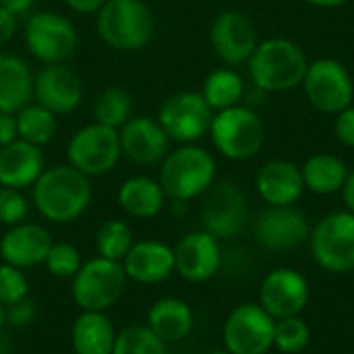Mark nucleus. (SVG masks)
<instances>
[{
    "label": "nucleus",
    "mask_w": 354,
    "mask_h": 354,
    "mask_svg": "<svg viewBox=\"0 0 354 354\" xmlns=\"http://www.w3.org/2000/svg\"><path fill=\"white\" fill-rule=\"evenodd\" d=\"M249 218L247 197L241 187L230 180L214 183L212 189L205 193L203 207H201V224L203 230L214 234L216 239H232L236 236Z\"/></svg>",
    "instance_id": "14"
},
{
    "label": "nucleus",
    "mask_w": 354,
    "mask_h": 354,
    "mask_svg": "<svg viewBox=\"0 0 354 354\" xmlns=\"http://www.w3.org/2000/svg\"><path fill=\"white\" fill-rule=\"evenodd\" d=\"M133 243H135L133 230L124 220H116V218L106 220L95 232V251L100 257L110 261L122 263Z\"/></svg>",
    "instance_id": "32"
},
{
    "label": "nucleus",
    "mask_w": 354,
    "mask_h": 354,
    "mask_svg": "<svg viewBox=\"0 0 354 354\" xmlns=\"http://www.w3.org/2000/svg\"><path fill=\"white\" fill-rule=\"evenodd\" d=\"M120 156H122V147H120L118 129L100 122L81 127L66 145L68 164L81 174H85L87 178L104 176L110 170H114Z\"/></svg>",
    "instance_id": "9"
},
{
    "label": "nucleus",
    "mask_w": 354,
    "mask_h": 354,
    "mask_svg": "<svg viewBox=\"0 0 354 354\" xmlns=\"http://www.w3.org/2000/svg\"><path fill=\"white\" fill-rule=\"evenodd\" d=\"M116 201L124 214L137 220H149L164 212L166 207V193L160 180L151 176H131L127 178L116 193Z\"/></svg>",
    "instance_id": "26"
},
{
    "label": "nucleus",
    "mask_w": 354,
    "mask_h": 354,
    "mask_svg": "<svg viewBox=\"0 0 354 354\" xmlns=\"http://www.w3.org/2000/svg\"><path fill=\"white\" fill-rule=\"evenodd\" d=\"M311 299V284L297 268L270 270L259 286V305L278 322L301 315Z\"/></svg>",
    "instance_id": "13"
},
{
    "label": "nucleus",
    "mask_w": 354,
    "mask_h": 354,
    "mask_svg": "<svg viewBox=\"0 0 354 354\" xmlns=\"http://www.w3.org/2000/svg\"><path fill=\"white\" fill-rule=\"evenodd\" d=\"M207 354H230V353H226V351L222 348V351H212V353H207Z\"/></svg>",
    "instance_id": "47"
},
{
    "label": "nucleus",
    "mask_w": 354,
    "mask_h": 354,
    "mask_svg": "<svg viewBox=\"0 0 354 354\" xmlns=\"http://www.w3.org/2000/svg\"><path fill=\"white\" fill-rule=\"evenodd\" d=\"M29 203L25 195L19 189L0 187V224L2 226H15L27 220Z\"/></svg>",
    "instance_id": "37"
},
{
    "label": "nucleus",
    "mask_w": 354,
    "mask_h": 354,
    "mask_svg": "<svg viewBox=\"0 0 354 354\" xmlns=\"http://www.w3.org/2000/svg\"><path fill=\"white\" fill-rule=\"evenodd\" d=\"M305 2L311 6H317V8H338V6L346 4L348 0H305Z\"/></svg>",
    "instance_id": "45"
},
{
    "label": "nucleus",
    "mask_w": 354,
    "mask_h": 354,
    "mask_svg": "<svg viewBox=\"0 0 354 354\" xmlns=\"http://www.w3.org/2000/svg\"><path fill=\"white\" fill-rule=\"evenodd\" d=\"M23 39L29 54L41 64H62L79 46L75 25L64 15L54 10L29 15L23 29Z\"/></svg>",
    "instance_id": "8"
},
{
    "label": "nucleus",
    "mask_w": 354,
    "mask_h": 354,
    "mask_svg": "<svg viewBox=\"0 0 354 354\" xmlns=\"http://www.w3.org/2000/svg\"><path fill=\"white\" fill-rule=\"evenodd\" d=\"M122 270L129 282L141 286H156L170 280L174 272V247L158 239L135 241L127 257L122 259Z\"/></svg>",
    "instance_id": "19"
},
{
    "label": "nucleus",
    "mask_w": 354,
    "mask_h": 354,
    "mask_svg": "<svg viewBox=\"0 0 354 354\" xmlns=\"http://www.w3.org/2000/svg\"><path fill=\"white\" fill-rule=\"evenodd\" d=\"M35 4V0H0V6L6 8L10 15H15L17 19L21 15H27L31 10V6Z\"/></svg>",
    "instance_id": "43"
},
{
    "label": "nucleus",
    "mask_w": 354,
    "mask_h": 354,
    "mask_svg": "<svg viewBox=\"0 0 354 354\" xmlns=\"http://www.w3.org/2000/svg\"><path fill=\"white\" fill-rule=\"evenodd\" d=\"M348 168L342 158L334 153H315L307 158V162L301 166L305 191L313 195H336L342 191L346 178H348Z\"/></svg>",
    "instance_id": "28"
},
{
    "label": "nucleus",
    "mask_w": 354,
    "mask_h": 354,
    "mask_svg": "<svg viewBox=\"0 0 354 354\" xmlns=\"http://www.w3.org/2000/svg\"><path fill=\"white\" fill-rule=\"evenodd\" d=\"M83 255L81 251L66 243V241H54L48 255H46V261H44V268L48 270V274L52 278H58V280H73L75 274L81 270L83 266Z\"/></svg>",
    "instance_id": "35"
},
{
    "label": "nucleus",
    "mask_w": 354,
    "mask_h": 354,
    "mask_svg": "<svg viewBox=\"0 0 354 354\" xmlns=\"http://www.w3.org/2000/svg\"><path fill=\"white\" fill-rule=\"evenodd\" d=\"M127 284L129 280L122 263L95 255L85 259L71 280V299L81 311L108 313L122 299Z\"/></svg>",
    "instance_id": "5"
},
{
    "label": "nucleus",
    "mask_w": 354,
    "mask_h": 354,
    "mask_svg": "<svg viewBox=\"0 0 354 354\" xmlns=\"http://www.w3.org/2000/svg\"><path fill=\"white\" fill-rule=\"evenodd\" d=\"M133 108H135V100L127 89L106 87L95 95L91 112L95 122L112 129H120L133 118Z\"/></svg>",
    "instance_id": "31"
},
{
    "label": "nucleus",
    "mask_w": 354,
    "mask_h": 354,
    "mask_svg": "<svg viewBox=\"0 0 354 354\" xmlns=\"http://www.w3.org/2000/svg\"><path fill=\"white\" fill-rule=\"evenodd\" d=\"M255 191L268 207L297 205L305 195L301 166L290 160H270L255 174Z\"/></svg>",
    "instance_id": "22"
},
{
    "label": "nucleus",
    "mask_w": 354,
    "mask_h": 354,
    "mask_svg": "<svg viewBox=\"0 0 354 354\" xmlns=\"http://www.w3.org/2000/svg\"><path fill=\"white\" fill-rule=\"evenodd\" d=\"M95 15L97 35L118 52L143 50L153 37L156 19L143 0H108Z\"/></svg>",
    "instance_id": "4"
},
{
    "label": "nucleus",
    "mask_w": 354,
    "mask_h": 354,
    "mask_svg": "<svg viewBox=\"0 0 354 354\" xmlns=\"http://www.w3.org/2000/svg\"><path fill=\"white\" fill-rule=\"evenodd\" d=\"M122 156L139 166H156L170 151V139L158 120L149 116H133L118 129Z\"/></svg>",
    "instance_id": "21"
},
{
    "label": "nucleus",
    "mask_w": 354,
    "mask_h": 354,
    "mask_svg": "<svg viewBox=\"0 0 354 354\" xmlns=\"http://www.w3.org/2000/svg\"><path fill=\"white\" fill-rule=\"evenodd\" d=\"M303 91L307 102L322 114H338L353 106L354 81L344 62L336 58H317L309 62Z\"/></svg>",
    "instance_id": "10"
},
{
    "label": "nucleus",
    "mask_w": 354,
    "mask_h": 354,
    "mask_svg": "<svg viewBox=\"0 0 354 354\" xmlns=\"http://www.w3.org/2000/svg\"><path fill=\"white\" fill-rule=\"evenodd\" d=\"M4 326H6V311H4V307L0 305V334H2V330H4Z\"/></svg>",
    "instance_id": "46"
},
{
    "label": "nucleus",
    "mask_w": 354,
    "mask_h": 354,
    "mask_svg": "<svg viewBox=\"0 0 354 354\" xmlns=\"http://www.w3.org/2000/svg\"><path fill=\"white\" fill-rule=\"evenodd\" d=\"M116 326L104 311H81L71 326V346L75 354H112Z\"/></svg>",
    "instance_id": "25"
},
{
    "label": "nucleus",
    "mask_w": 354,
    "mask_h": 354,
    "mask_svg": "<svg viewBox=\"0 0 354 354\" xmlns=\"http://www.w3.org/2000/svg\"><path fill=\"white\" fill-rule=\"evenodd\" d=\"M274 328L276 319L259 303H241L224 319V351L230 354H268L274 348Z\"/></svg>",
    "instance_id": "11"
},
{
    "label": "nucleus",
    "mask_w": 354,
    "mask_h": 354,
    "mask_svg": "<svg viewBox=\"0 0 354 354\" xmlns=\"http://www.w3.org/2000/svg\"><path fill=\"white\" fill-rule=\"evenodd\" d=\"M209 44L214 54L228 66H239L249 62L255 52L259 37L255 23L241 10H222L209 29Z\"/></svg>",
    "instance_id": "15"
},
{
    "label": "nucleus",
    "mask_w": 354,
    "mask_h": 354,
    "mask_svg": "<svg viewBox=\"0 0 354 354\" xmlns=\"http://www.w3.org/2000/svg\"><path fill=\"white\" fill-rule=\"evenodd\" d=\"M33 97L39 106L50 112L71 114L79 108L83 100V83L79 75L62 64H44V68L33 77Z\"/></svg>",
    "instance_id": "18"
},
{
    "label": "nucleus",
    "mask_w": 354,
    "mask_h": 354,
    "mask_svg": "<svg viewBox=\"0 0 354 354\" xmlns=\"http://www.w3.org/2000/svg\"><path fill=\"white\" fill-rule=\"evenodd\" d=\"M255 241L272 251L286 253L303 247L309 241L311 224L307 216L295 205L288 207H266L255 222Z\"/></svg>",
    "instance_id": "17"
},
{
    "label": "nucleus",
    "mask_w": 354,
    "mask_h": 354,
    "mask_svg": "<svg viewBox=\"0 0 354 354\" xmlns=\"http://www.w3.org/2000/svg\"><path fill=\"white\" fill-rule=\"evenodd\" d=\"M29 297V278L25 270L0 261V305L6 309Z\"/></svg>",
    "instance_id": "36"
},
{
    "label": "nucleus",
    "mask_w": 354,
    "mask_h": 354,
    "mask_svg": "<svg viewBox=\"0 0 354 354\" xmlns=\"http://www.w3.org/2000/svg\"><path fill=\"white\" fill-rule=\"evenodd\" d=\"M19 139L17 135V116L8 112H0V147Z\"/></svg>",
    "instance_id": "40"
},
{
    "label": "nucleus",
    "mask_w": 354,
    "mask_h": 354,
    "mask_svg": "<svg viewBox=\"0 0 354 354\" xmlns=\"http://www.w3.org/2000/svg\"><path fill=\"white\" fill-rule=\"evenodd\" d=\"M52 243L54 239L48 228L25 220L21 224L8 226L0 236V261L27 272L31 268L44 266Z\"/></svg>",
    "instance_id": "20"
},
{
    "label": "nucleus",
    "mask_w": 354,
    "mask_h": 354,
    "mask_svg": "<svg viewBox=\"0 0 354 354\" xmlns=\"http://www.w3.org/2000/svg\"><path fill=\"white\" fill-rule=\"evenodd\" d=\"M15 116H17V135H19V139L27 141V143H33L37 147H44L56 137V131H58L56 114L50 112L48 108L39 106L37 102L27 104Z\"/></svg>",
    "instance_id": "30"
},
{
    "label": "nucleus",
    "mask_w": 354,
    "mask_h": 354,
    "mask_svg": "<svg viewBox=\"0 0 354 354\" xmlns=\"http://www.w3.org/2000/svg\"><path fill=\"white\" fill-rule=\"evenodd\" d=\"M334 135L344 147H354V106H348L336 114Z\"/></svg>",
    "instance_id": "39"
},
{
    "label": "nucleus",
    "mask_w": 354,
    "mask_h": 354,
    "mask_svg": "<svg viewBox=\"0 0 354 354\" xmlns=\"http://www.w3.org/2000/svg\"><path fill=\"white\" fill-rule=\"evenodd\" d=\"M216 160L214 156L195 145H178L168 151L160 164L158 180L170 201H193L203 197L216 183Z\"/></svg>",
    "instance_id": "3"
},
{
    "label": "nucleus",
    "mask_w": 354,
    "mask_h": 354,
    "mask_svg": "<svg viewBox=\"0 0 354 354\" xmlns=\"http://www.w3.org/2000/svg\"><path fill=\"white\" fill-rule=\"evenodd\" d=\"M309 249L313 261L330 274L354 272V214L332 212L311 226Z\"/></svg>",
    "instance_id": "7"
},
{
    "label": "nucleus",
    "mask_w": 354,
    "mask_h": 354,
    "mask_svg": "<svg viewBox=\"0 0 354 354\" xmlns=\"http://www.w3.org/2000/svg\"><path fill=\"white\" fill-rule=\"evenodd\" d=\"M224 263L220 239L207 230L187 232L174 245V272L189 284L212 280Z\"/></svg>",
    "instance_id": "16"
},
{
    "label": "nucleus",
    "mask_w": 354,
    "mask_h": 354,
    "mask_svg": "<svg viewBox=\"0 0 354 354\" xmlns=\"http://www.w3.org/2000/svg\"><path fill=\"white\" fill-rule=\"evenodd\" d=\"M145 326L166 344H174L191 336L195 328V313L187 301L178 297H162L147 309Z\"/></svg>",
    "instance_id": "24"
},
{
    "label": "nucleus",
    "mask_w": 354,
    "mask_h": 354,
    "mask_svg": "<svg viewBox=\"0 0 354 354\" xmlns=\"http://www.w3.org/2000/svg\"><path fill=\"white\" fill-rule=\"evenodd\" d=\"M66 354H75V353H66Z\"/></svg>",
    "instance_id": "48"
},
{
    "label": "nucleus",
    "mask_w": 354,
    "mask_h": 354,
    "mask_svg": "<svg viewBox=\"0 0 354 354\" xmlns=\"http://www.w3.org/2000/svg\"><path fill=\"white\" fill-rule=\"evenodd\" d=\"M311 342V328L301 317H286L278 319L274 328V348L282 354H299L303 353Z\"/></svg>",
    "instance_id": "34"
},
{
    "label": "nucleus",
    "mask_w": 354,
    "mask_h": 354,
    "mask_svg": "<svg viewBox=\"0 0 354 354\" xmlns=\"http://www.w3.org/2000/svg\"><path fill=\"white\" fill-rule=\"evenodd\" d=\"M33 100V73L17 56L0 52V112L17 114Z\"/></svg>",
    "instance_id": "27"
},
{
    "label": "nucleus",
    "mask_w": 354,
    "mask_h": 354,
    "mask_svg": "<svg viewBox=\"0 0 354 354\" xmlns=\"http://www.w3.org/2000/svg\"><path fill=\"white\" fill-rule=\"evenodd\" d=\"M214 114L201 91H178L162 102L156 120L170 141L189 145L209 133Z\"/></svg>",
    "instance_id": "12"
},
{
    "label": "nucleus",
    "mask_w": 354,
    "mask_h": 354,
    "mask_svg": "<svg viewBox=\"0 0 354 354\" xmlns=\"http://www.w3.org/2000/svg\"><path fill=\"white\" fill-rule=\"evenodd\" d=\"M251 83L263 93H282L303 85L309 60L305 50L288 37H268L257 44L249 62Z\"/></svg>",
    "instance_id": "2"
},
{
    "label": "nucleus",
    "mask_w": 354,
    "mask_h": 354,
    "mask_svg": "<svg viewBox=\"0 0 354 354\" xmlns=\"http://www.w3.org/2000/svg\"><path fill=\"white\" fill-rule=\"evenodd\" d=\"M33 189V207L50 224H71L91 205V183L71 164H56L41 172Z\"/></svg>",
    "instance_id": "1"
},
{
    "label": "nucleus",
    "mask_w": 354,
    "mask_h": 354,
    "mask_svg": "<svg viewBox=\"0 0 354 354\" xmlns=\"http://www.w3.org/2000/svg\"><path fill=\"white\" fill-rule=\"evenodd\" d=\"M108 0H64V4L75 10V12H81V15H93L97 12Z\"/></svg>",
    "instance_id": "42"
},
{
    "label": "nucleus",
    "mask_w": 354,
    "mask_h": 354,
    "mask_svg": "<svg viewBox=\"0 0 354 354\" xmlns=\"http://www.w3.org/2000/svg\"><path fill=\"white\" fill-rule=\"evenodd\" d=\"M15 33H17V17L0 6V48L8 44Z\"/></svg>",
    "instance_id": "41"
},
{
    "label": "nucleus",
    "mask_w": 354,
    "mask_h": 354,
    "mask_svg": "<svg viewBox=\"0 0 354 354\" xmlns=\"http://www.w3.org/2000/svg\"><path fill=\"white\" fill-rule=\"evenodd\" d=\"M201 95L214 112H220L241 104L245 95V83L234 68H216L205 77Z\"/></svg>",
    "instance_id": "29"
},
{
    "label": "nucleus",
    "mask_w": 354,
    "mask_h": 354,
    "mask_svg": "<svg viewBox=\"0 0 354 354\" xmlns=\"http://www.w3.org/2000/svg\"><path fill=\"white\" fill-rule=\"evenodd\" d=\"M209 137L218 153L232 162L255 158L266 141V127L255 110L247 106H232L214 114Z\"/></svg>",
    "instance_id": "6"
},
{
    "label": "nucleus",
    "mask_w": 354,
    "mask_h": 354,
    "mask_svg": "<svg viewBox=\"0 0 354 354\" xmlns=\"http://www.w3.org/2000/svg\"><path fill=\"white\" fill-rule=\"evenodd\" d=\"M342 199H344V205H346V209L354 214V170L353 172H348V178H346V183H344V187H342Z\"/></svg>",
    "instance_id": "44"
},
{
    "label": "nucleus",
    "mask_w": 354,
    "mask_h": 354,
    "mask_svg": "<svg viewBox=\"0 0 354 354\" xmlns=\"http://www.w3.org/2000/svg\"><path fill=\"white\" fill-rule=\"evenodd\" d=\"M4 311H6V326L17 328V330L29 328L37 317V305L29 297L15 303V305H10V307H6Z\"/></svg>",
    "instance_id": "38"
},
{
    "label": "nucleus",
    "mask_w": 354,
    "mask_h": 354,
    "mask_svg": "<svg viewBox=\"0 0 354 354\" xmlns=\"http://www.w3.org/2000/svg\"><path fill=\"white\" fill-rule=\"evenodd\" d=\"M46 170V158L41 147L15 139L0 147V187L29 189Z\"/></svg>",
    "instance_id": "23"
},
{
    "label": "nucleus",
    "mask_w": 354,
    "mask_h": 354,
    "mask_svg": "<svg viewBox=\"0 0 354 354\" xmlns=\"http://www.w3.org/2000/svg\"><path fill=\"white\" fill-rule=\"evenodd\" d=\"M112 354H168V344L145 324L118 330Z\"/></svg>",
    "instance_id": "33"
}]
</instances>
